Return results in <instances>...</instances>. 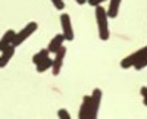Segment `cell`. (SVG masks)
Returning a JSON list of instances; mask_svg holds the SVG:
<instances>
[{"label": "cell", "instance_id": "cell-1", "mask_svg": "<svg viewBox=\"0 0 147 119\" xmlns=\"http://www.w3.org/2000/svg\"><path fill=\"white\" fill-rule=\"evenodd\" d=\"M96 21H97V28H99L100 40H103V41L109 40L107 13H106V9H103V6H100V5L96 6Z\"/></svg>", "mask_w": 147, "mask_h": 119}, {"label": "cell", "instance_id": "cell-2", "mask_svg": "<svg viewBox=\"0 0 147 119\" xmlns=\"http://www.w3.org/2000/svg\"><path fill=\"white\" fill-rule=\"evenodd\" d=\"M38 28V25H37V22H30L27 27H24L19 32H15V37H13V40H12V46L13 47H18V46H21L24 41H25L28 37H31L32 35V32Z\"/></svg>", "mask_w": 147, "mask_h": 119}, {"label": "cell", "instance_id": "cell-3", "mask_svg": "<svg viewBox=\"0 0 147 119\" xmlns=\"http://www.w3.org/2000/svg\"><path fill=\"white\" fill-rule=\"evenodd\" d=\"M60 25H62V35L63 38L68 41L74 40V30L71 25V16L68 13H62L60 15Z\"/></svg>", "mask_w": 147, "mask_h": 119}, {"label": "cell", "instance_id": "cell-4", "mask_svg": "<svg viewBox=\"0 0 147 119\" xmlns=\"http://www.w3.org/2000/svg\"><path fill=\"white\" fill-rule=\"evenodd\" d=\"M55 54H56V57L52 59V69H53V75L56 77V75L60 74V69H62L63 59H65V54H66V47L62 46Z\"/></svg>", "mask_w": 147, "mask_h": 119}, {"label": "cell", "instance_id": "cell-5", "mask_svg": "<svg viewBox=\"0 0 147 119\" xmlns=\"http://www.w3.org/2000/svg\"><path fill=\"white\" fill-rule=\"evenodd\" d=\"M144 54H147V47H141L140 50L134 52L132 54H129V56L125 57V59H122V61H121V66L124 68V69H128V68L134 66V63H136L138 59H140L141 56H144Z\"/></svg>", "mask_w": 147, "mask_h": 119}, {"label": "cell", "instance_id": "cell-6", "mask_svg": "<svg viewBox=\"0 0 147 119\" xmlns=\"http://www.w3.org/2000/svg\"><path fill=\"white\" fill-rule=\"evenodd\" d=\"M102 90L100 88H94V91L91 93L90 96V100H91V116L93 119L97 118V113H99V109H100V103H102Z\"/></svg>", "mask_w": 147, "mask_h": 119}, {"label": "cell", "instance_id": "cell-7", "mask_svg": "<svg viewBox=\"0 0 147 119\" xmlns=\"http://www.w3.org/2000/svg\"><path fill=\"white\" fill-rule=\"evenodd\" d=\"M78 118L80 119H93V116H91V100H90V96H84L82 104H81L80 112H78Z\"/></svg>", "mask_w": 147, "mask_h": 119}, {"label": "cell", "instance_id": "cell-8", "mask_svg": "<svg viewBox=\"0 0 147 119\" xmlns=\"http://www.w3.org/2000/svg\"><path fill=\"white\" fill-rule=\"evenodd\" d=\"M63 41H65L63 35H62V34H56L55 37L52 38V41L49 43V47H47L49 53H56V52L60 49V47L63 46Z\"/></svg>", "mask_w": 147, "mask_h": 119}, {"label": "cell", "instance_id": "cell-9", "mask_svg": "<svg viewBox=\"0 0 147 119\" xmlns=\"http://www.w3.org/2000/svg\"><path fill=\"white\" fill-rule=\"evenodd\" d=\"M13 54H15V47L12 44L7 46L5 50H2V56H0V68H5L9 63L10 59L13 57Z\"/></svg>", "mask_w": 147, "mask_h": 119}, {"label": "cell", "instance_id": "cell-10", "mask_svg": "<svg viewBox=\"0 0 147 119\" xmlns=\"http://www.w3.org/2000/svg\"><path fill=\"white\" fill-rule=\"evenodd\" d=\"M13 37H15V31H13V30H7V31L3 34V37L0 38V52L5 50L7 46L12 44V40H13Z\"/></svg>", "mask_w": 147, "mask_h": 119}, {"label": "cell", "instance_id": "cell-11", "mask_svg": "<svg viewBox=\"0 0 147 119\" xmlns=\"http://www.w3.org/2000/svg\"><path fill=\"white\" fill-rule=\"evenodd\" d=\"M119 6H121V0H110L109 9L106 10L107 18H116L119 12Z\"/></svg>", "mask_w": 147, "mask_h": 119}, {"label": "cell", "instance_id": "cell-12", "mask_svg": "<svg viewBox=\"0 0 147 119\" xmlns=\"http://www.w3.org/2000/svg\"><path fill=\"white\" fill-rule=\"evenodd\" d=\"M50 68H52V59L47 56L46 59H43L41 62H38V63H37V72L43 74V72H46L47 69H50Z\"/></svg>", "mask_w": 147, "mask_h": 119}, {"label": "cell", "instance_id": "cell-13", "mask_svg": "<svg viewBox=\"0 0 147 119\" xmlns=\"http://www.w3.org/2000/svg\"><path fill=\"white\" fill-rule=\"evenodd\" d=\"M47 56H49V50H47V49H41L38 53H35V54L32 56V62L37 65L38 62H41L43 59H46Z\"/></svg>", "mask_w": 147, "mask_h": 119}, {"label": "cell", "instance_id": "cell-14", "mask_svg": "<svg viewBox=\"0 0 147 119\" xmlns=\"http://www.w3.org/2000/svg\"><path fill=\"white\" fill-rule=\"evenodd\" d=\"M146 65H147V54H144V56H141L138 61L134 63V68H136L137 71H141V69H144L146 68Z\"/></svg>", "mask_w": 147, "mask_h": 119}, {"label": "cell", "instance_id": "cell-15", "mask_svg": "<svg viewBox=\"0 0 147 119\" xmlns=\"http://www.w3.org/2000/svg\"><path fill=\"white\" fill-rule=\"evenodd\" d=\"M57 116H59L60 119H71V115H69V112H68L66 109H60V110L57 112Z\"/></svg>", "mask_w": 147, "mask_h": 119}, {"label": "cell", "instance_id": "cell-16", "mask_svg": "<svg viewBox=\"0 0 147 119\" xmlns=\"http://www.w3.org/2000/svg\"><path fill=\"white\" fill-rule=\"evenodd\" d=\"M52 3L55 5V7L57 10H63L65 9V3H63V0H52Z\"/></svg>", "mask_w": 147, "mask_h": 119}, {"label": "cell", "instance_id": "cell-17", "mask_svg": "<svg viewBox=\"0 0 147 119\" xmlns=\"http://www.w3.org/2000/svg\"><path fill=\"white\" fill-rule=\"evenodd\" d=\"M87 2H88L91 6H97V5H102L105 0H87Z\"/></svg>", "mask_w": 147, "mask_h": 119}, {"label": "cell", "instance_id": "cell-18", "mask_svg": "<svg viewBox=\"0 0 147 119\" xmlns=\"http://www.w3.org/2000/svg\"><path fill=\"white\" fill-rule=\"evenodd\" d=\"M146 91H147V88H146V87H143V88H141V96L144 97V103H147V99H146Z\"/></svg>", "mask_w": 147, "mask_h": 119}, {"label": "cell", "instance_id": "cell-19", "mask_svg": "<svg viewBox=\"0 0 147 119\" xmlns=\"http://www.w3.org/2000/svg\"><path fill=\"white\" fill-rule=\"evenodd\" d=\"M75 2H77L78 5H84L85 2H87V0H75Z\"/></svg>", "mask_w": 147, "mask_h": 119}]
</instances>
